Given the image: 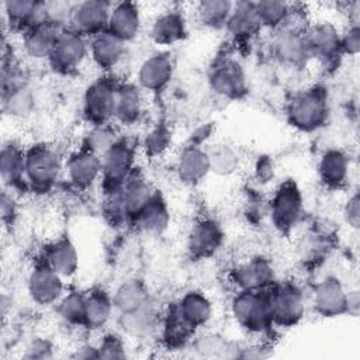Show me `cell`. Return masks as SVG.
<instances>
[{
    "instance_id": "obj_38",
    "label": "cell",
    "mask_w": 360,
    "mask_h": 360,
    "mask_svg": "<svg viewBox=\"0 0 360 360\" xmlns=\"http://www.w3.org/2000/svg\"><path fill=\"white\" fill-rule=\"evenodd\" d=\"M193 347L204 357L214 359H239L240 346L225 339L218 333H207L191 342Z\"/></svg>"
},
{
    "instance_id": "obj_2",
    "label": "cell",
    "mask_w": 360,
    "mask_h": 360,
    "mask_svg": "<svg viewBox=\"0 0 360 360\" xmlns=\"http://www.w3.org/2000/svg\"><path fill=\"white\" fill-rule=\"evenodd\" d=\"M63 170L65 163L55 148L35 143L25 149V183L30 191L38 194L51 191Z\"/></svg>"
},
{
    "instance_id": "obj_5",
    "label": "cell",
    "mask_w": 360,
    "mask_h": 360,
    "mask_svg": "<svg viewBox=\"0 0 360 360\" xmlns=\"http://www.w3.org/2000/svg\"><path fill=\"white\" fill-rule=\"evenodd\" d=\"M304 198L300 187L292 180L283 181L273 193L269 204V214L273 226L288 235L301 221Z\"/></svg>"
},
{
    "instance_id": "obj_21",
    "label": "cell",
    "mask_w": 360,
    "mask_h": 360,
    "mask_svg": "<svg viewBox=\"0 0 360 360\" xmlns=\"http://www.w3.org/2000/svg\"><path fill=\"white\" fill-rule=\"evenodd\" d=\"M142 114L143 96L141 87L131 82L118 83L114 97L112 121L124 127H131L141 120Z\"/></svg>"
},
{
    "instance_id": "obj_15",
    "label": "cell",
    "mask_w": 360,
    "mask_h": 360,
    "mask_svg": "<svg viewBox=\"0 0 360 360\" xmlns=\"http://www.w3.org/2000/svg\"><path fill=\"white\" fill-rule=\"evenodd\" d=\"M3 22L10 25V30L21 31L22 34L45 21H49L48 1L37 0H7L1 4Z\"/></svg>"
},
{
    "instance_id": "obj_3",
    "label": "cell",
    "mask_w": 360,
    "mask_h": 360,
    "mask_svg": "<svg viewBox=\"0 0 360 360\" xmlns=\"http://www.w3.org/2000/svg\"><path fill=\"white\" fill-rule=\"evenodd\" d=\"M329 115L328 91L316 84L295 94L287 107L288 124L301 132H314L325 125Z\"/></svg>"
},
{
    "instance_id": "obj_30",
    "label": "cell",
    "mask_w": 360,
    "mask_h": 360,
    "mask_svg": "<svg viewBox=\"0 0 360 360\" xmlns=\"http://www.w3.org/2000/svg\"><path fill=\"white\" fill-rule=\"evenodd\" d=\"M225 30L235 41H249L256 37L262 30L256 7L253 1L233 3L232 13L226 22Z\"/></svg>"
},
{
    "instance_id": "obj_39",
    "label": "cell",
    "mask_w": 360,
    "mask_h": 360,
    "mask_svg": "<svg viewBox=\"0 0 360 360\" xmlns=\"http://www.w3.org/2000/svg\"><path fill=\"white\" fill-rule=\"evenodd\" d=\"M263 28L277 31L290 24L292 6L281 0H262L255 3Z\"/></svg>"
},
{
    "instance_id": "obj_46",
    "label": "cell",
    "mask_w": 360,
    "mask_h": 360,
    "mask_svg": "<svg viewBox=\"0 0 360 360\" xmlns=\"http://www.w3.org/2000/svg\"><path fill=\"white\" fill-rule=\"evenodd\" d=\"M340 49L342 53L349 56H356L360 51V28L354 22L349 25L342 34H340Z\"/></svg>"
},
{
    "instance_id": "obj_11",
    "label": "cell",
    "mask_w": 360,
    "mask_h": 360,
    "mask_svg": "<svg viewBox=\"0 0 360 360\" xmlns=\"http://www.w3.org/2000/svg\"><path fill=\"white\" fill-rule=\"evenodd\" d=\"M112 3L104 0H84L75 3L70 10L69 25L87 39L107 31Z\"/></svg>"
},
{
    "instance_id": "obj_16",
    "label": "cell",
    "mask_w": 360,
    "mask_h": 360,
    "mask_svg": "<svg viewBox=\"0 0 360 360\" xmlns=\"http://www.w3.org/2000/svg\"><path fill=\"white\" fill-rule=\"evenodd\" d=\"M65 174L72 187L86 191L101 179V158L80 146L66 159Z\"/></svg>"
},
{
    "instance_id": "obj_22",
    "label": "cell",
    "mask_w": 360,
    "mask_h": 360,
    "mask_svg": "<svg viewBox=\"0 0 360 360\" xmlns=\"http://www.w3.org/2000/svg\"><path fill=\"white\" fill-rule=\"evenodd\" d=\"M141 25V10L136 3L120 1L112 4L107 24V32L124 44H128L139 35Z\"/></svg>"
},
{
    "instance_id": "obj_8",
    "label": "cell",
    "mask_w": 360,
    "mask_h": 360,
    "mask_svg": "<svg viewBox=\"0 0 360 360\" xmlns=\"http://www.w3.org/2000/svg\"><path fill=\"white\" fill-rule=\"evenodd\" d=\"M118 82L110 75L93 80L84 90L82 112L90 127L104 125L112 121L114 97Z\"/></svg>"
},
{
    "instance_id": "obj_14",
    "label": "cell",
    "mask_w": 360,
    "mask_h": 360,
    "mask_svg": "<svg viewBox=\"0 0 360 360\" xmlns=\"http://www.w3.org/2000/svg\"><path fill=\"white\" fill-rule=\"evenodd\" d=\"M304 37L309 59L332 63L343 55L340 49V32L329 22L309 25L304 30Z\"/></svg>"
},
{
    "instance_id": "obj_45",
    "label": "cell",
    "mask_w": 360,
    "mask_h": 360,
    "mask_svg": "<svg viewBox=\"0 0 360 360\" xmlns=\"http://www.w3.org/2000/svg\"><path fill=\"white\" fill-rule=\"evenodd\" d=\"M127 347L121 335L108 332L97 345V359H125Z\"/></svg>"
},
{
    "instance_id": "obj_4",
    "label": "cell",
    "mask_w": 360,
    "mask_h": 360,
    "mask_svg": "<svg viewBox=\"0 0 360 360\" xmlns=\"http://www.w3.org/2000/svg\"><path fill=\"white\" fill-rule=\"evenodd\" d=\"M87 56L89 39L70 27H65L46 62L53 73L59 76H70L82 68Z\"/></svg>"
},
{
    "instance_id": "obj_33",
    "label": "cell",
    "mask_w": 360,
    "mask_h": 360,
    "mask_svg": "<svg viewBox=\"0 0 360 360\" xmlns=\"http://www.w3.org/2000/svg\"><path fill=\"white\" fill-rule=\"evenodd\" d=\"M159 328L162 342L170 350L183 349L193 342V336L195 335V330L180 316L174 302H172L162 314Z\"/></svg>"
},
{
    "instance_id": "obj_13",
    "label": "cell",
    "mask_w": 360,
    "mask_h": 360,
    "mask_svg": "<svg viewBox=\"0 0 360 360\" xmlns=\"http://www.w3.org/2000/svg\"><path fill=\"white\" fill-rule=\"evenodd\" d=\"M271 52L281 65L290 68L302 66L309 59L304 30L288 24L274 31Z\"/></svg>"
},
{
    "instance_id": "obj_40",
    "label": "cell",
    "mask_w": 360,
    "mask_h": 360,
    "mask_svg": "<svg viewBox=\"0 0 360 360\" xmlns=\"http://www.w3.org/2000/svg\"><path fill=\"white\" fill-rule=\"evenodd\" d=\"M208 155L210 172L218 176H231L240 167V155L228 143H215L205 148Z\"/></svg>"
},
{
    "instance_id": "obj_9",
    "label": "cell",
    "mask_w": 360,
    "mask_h": 360,
    "mask_svg": "<svg viewBox=\"0 0 360 360\" xmlns=\"http://www.w3.org/2000/svg\"><path fill=\"white\" fill-rule=\"evenodd\" d=\"M27 294L38 307L56 305L65 294L63 277L41 260L28 273Z\"/></svg>"
},
{
    "instance_id": "obj_1",
    "label": "cell",
    "mask_w": 360,
    "mask_h": 360,
    "mask_svg": "<svg viewBox=\"0 0 360 360\" xmlns=\"http://www.w3.org/2000/svg\"><path fill=\"white\" fill-rule=\"evenodd\" d=\"M233 321L249 335H263L271 326L270 288L269 290H238L231 301Z\"/></svg>"
},
{
    "instance_id": "obj_18",
    "label": "cell",
    "mask_w": 360,
    "mask_h": 360,
    "mask_svg": "<svg viewBox=\"0 0 360 360\" xmlns=\"http://www.w3.org/2000/svg\"><path fill=\"white\" fill-rule=\"evenodd\" d=\"M349 291L343 287L339 278L325 277L314 287L312 305L318 315L323 318H333L349 312L347 307Z\"/></svg>"
},
{
    "instance_id": "obj_36",
    "label": "cell",
    "mask_w": 360,
    "mask_h": 360,
    "mask_svg": "<svg viewBox=\"0 0 360 360\" xmlns=\"http://www.w3.org/2000/svg\"><path fill=\"white\" fill-rule=\"evenodd\" d=\"M135 225H138L142 231L152 235H160L169 228L170 211L166 204V200L158 190H155L150 201L142 211Z\"/></svg>"
},
{
    "instance_id": "obj_42",
    "label": "cell",
    "mask_w": 360,
    "mask_h": 360,
    "mask_svg": "<svg viewBox=\"0 0 360 360\" xmlns=\"http://www.w3.org/2000/svg\"><path fill=\"white\" fill-rule=\"evenodd\" d=\"M84 300L86 292L69 291L56 304V311L60 319L73 328H83L84 323Z\"/></svg>"
},
{
    "instance_id": "obj_10",
    "label": "cell",
    "mask_w": 360,
    "mask_h": 360,
    "mask_svg": "<svg viewBox=\"0 0 360 360\" xmlns=\"http://www.w3.org/2000/svg\"><path fill=\"white\" fill-rule=\"evenodd\" d=\"M208 83L214 93L224 98L238 100L248 93V79L242 65L231 58L214 62L208 73Z\"/></svg>"
},
{
    "instance_id": "obj_24",
    "label": "cell",
    "mask_w": 360,
    "mask_h": 360,
    "mask_svg": "<svg viewBox=\"0 0 360 360\" xmlns=\"http://www.w3.org/2000/svg\"><path fill=\"white\" fill-rule=\"evenodd\" d=\"M125 55V44L104 31L89 39V58L104 75H110Z\"/></svg>"
},
{
    "instance_id": "obj_23",
    "label": "cell",
    "mask_w": 360,
    "mask_h": 360,
    "mask_svg": "<svg viewBox=\"0 0 360 360\" xmlns=\"http://www.w3.org/2000/svg\"><path fill=\"white\" fill-rule=\"evenodd\" d=\"M117 321L124 333L134 338H146L159 329L160 314L156 308L155 301L149 297L138 308L117 315Z\"/></svg>"
},
{
    "instance_id": "obj_29",
    "label": "cell",
    "mask_w": 360,
    "mask_h": 360,
    "mask_svg": "<svg viewBox=\"0 0 360 360\" xmlns=\"http://www.w3.org/2000/svg\"><path fill=\"white\" fill-rule=\"evenodd\" d=\"M187 37V21L180 10L160 13L150 25V38L156 45L170 46Z\"/></svg>"
},
{
    "instance_id": "obj_26",
    "label": "cell",
    "mask_w": 360,
    "mask_h": 360,
    "mask_svg": "<svg viewBox=\"0 0 360 360\" xmlns=\"http://www.w3.org/2000/svg\"><path fill=\"white\" fill-rule=\"evenodd\" d=\"M0 176L6 190L14 193L25 183V150L14 142H6L0 150Z\"/></svg>"
},
{
    "instance_id": "obj_50",
    "label": "cell",
    "mask_w": 360,
    "mask_h": 360,
    "mask_svg": "<svg viewBox=\"0 0 360 360\" xmlns=\"http://www.w3.org/2000/svg\"><path fill=\"white\" fill-rule=\"evenodd\" d=\"M255 170H256V179L260 183L271 181V179L274 177V166L271 159H269L267 156H263L260 160H257Z\"/></svg>"
},
{
    "instance_id": "obj_35",
    "label": "cell",
    "mask_w": 360,
    "mask_h": 360,
    "mask_svg": "<svg viewBox=\"0 0 360 360\" xmlns=\"http://www.w3.org/2000/svg\"><path fill=\"white\" fill-rule=\"evenodd\" d=\"M115 314L112 297L101 288L86 292L84 300V323L83 329L101 330Z\"/></svg>"
},
{
    "instance_id": "obj_49",
    "label": "cell",
    "mask_w": 360,
    "mask_h": 360,
    "mask_svg": "<svg viewBox=\"0 0 360 360\" xmlns=\"http://www.w3.org/2000/svg\"><path fill=\"white\" fill-rule=\"evenodd\" d=\"M359 194L354 193L353 195L349 197V200L345 204L343 208V217L346 219V222L349 224V226H352L353 229L359 228V222H360V205H359Z\"/></svg>"
},
{
    "instance_id": "obj_37",
    "label": "cell",
    "mask_w": 360,
    "mask_h": 360,
    "mask_svg": "<svg viewBox=\"0 0 360 360\" xmlns=\"http://www.w3.org/2000/svg\"><path fill=\"white\" fill-rule=\"evenodd\" d=\"M111 297L115 315H120L138 308L150 295L146 284L142 280L131 278L121 283Z\"/></svg>"
},
{
    "instance_id": "obj_47",
    "label": "cell",
    "mask_w": 360,
    "mask_h": 360,
    "mask_svg": "<svg viewBox=\"0 0 360 360\" xmlns=\"http://www.w3.org/2000/svg\"><path fill=\"white\" fill-rule=\"evenodd\" d=\"M53 345L48 339L37 338L32 339L25 347L24 357L25 359H52L53 357Z\"/></svg>"
},
{
    "instance_id": "obj_28",
    "label": "cell",
    "mask_w": 360,
    "mask_h": 360,
    "mask_svg": "<svg viewBox=\"0 0 360 360\" xmlns=\"http://www.w3.org/2000/svg\"><path fill=\"white\" fill-rule=\"evenodd\" d=\"M174 304L180 316L195 332L207 326L212 319V302L202 291L190 290L184 292Z\"/></svg>"
},
{
    "instance_id": "obj_41",
    "label": "cell",
    "mask_w": 360,
    "mask_h": 360,
    "mask_svg": "<svg viewBox=\"0 0 360 360\" xmlns=\"http://www.w3.org/2000/svg\"><path fill=\"white\" fill-rule=\"evenodd\" d=\"M233 3L228 0H205L197 4L198 21L211 30H221L226 27L232 13Z\"/></svg>"
},
{
    "instance_id": "obj_20",
    "label": "cell",
    "mask_w": 360,
    "mask_h": 360,
    "mask_svg": "<svg viewBox=\"0 0 360 360\" xmlns=\"http://www.w3.org/2000/svg\"><path fill=\"white\" fill-rule=\"evenodd\" d=\"M153 193L155 190L149 184L148 179L135 167L121 187V201L125 221L136 224Z\"/></svg>"
},
{
    "instance_id": "obj_51",
    "label": "cell",
    "mask_w": 360,
    "mask_h": 360,
    "mask_svg": "<svg viewBox=\"0 0 360 360\" xmlns=\"http://www.w3.org/2000/svg\"><path fill=\"white\" fill-rule=\"evenodd\" d=\"M76 359H97V346L93 345H83L76 349V353L73 354Z\"/></svg>"
},
{
    "instance_id": "obj_12",
    "label": "cell",
    "mask_w": 360,
    "mask_h": 360,
    "mask_svg": "<svg viewBox=\"0 0 360 360\" xmlns=\"http://www.w3.org/2000/svg\"><path fill=\"white\" fill-rule=\"evenodd\" d=\"M225 233L221 225L212 218L197 221L187 236L186 249L191 260H205L212 257L222 246Z\"/></svg>"
},
{
    "instance_id": "obj_19",
    "label": "cell",
    "mask_w": 360,
    "mask_h": 360,
    "mask_svg": "<svg viewBox=\"0 0 360 360\" xmlns=\"http://www.w3.org/2000/svg\"><path fill=\"white\" fill-rule=\"evenodd\" d=\"M231 280L238 290L257 291L271 288L276 283V274L269 259L255 256L236 266L231 273Z\"/></svg>"
},
{
    "instance_id": "obj_25",
    "label": "cell",
    "mask_w": 360,
    "mask_h": 360,
    "mask_svg": "<svg viewBox=\"0 0 360 360\" xmlns=\"http://www.w3.org/2000/svg\"><path fill=\"white\" fill-rule=\"evenodd\" d=\"M65 27L53 22L45 21L38 24L22 34V51L32 60H48L51 51Z\"/></svg>"
},
{
    "instance_id": "obj_7",
    "label": "cell",
    "mask_w": 360,
    "mask_h": 360,
    "mask_svg": "<svg viewBox=\"0 0 360 360\" xmlns=\"http://www.w3.org/2000/svg\"><path fill=\"white\" fill-rule=\"evenodd\" d=\"M270 309L273 326L292 328L305 315V297L300 285L292 281L274 283L270 288Z\"/></svg>"
},
{
    "instance_id": "obj_34",
    "label": "cell",
    "mask_w": 360,
    "mask_h": 360,
    "mask_svg": "<svg viewBox=\"0 0 360 360\" xmlns=\"http://www.w3.org/2000/svg\"><path fill=\"white\" fill-rule=\"evenodd\" d=\"M349 158L340 149H328L318 162V177L329 190L342 188L349 177Z\"/></svg>"
},
{
    "instance_id": "obj_27",
    "label": "cell",
    "mask_w": 360,
    "mask_h": 360,
    "mask_svg": "<svg viewBox=\"0 0 360 360\" xmlns=\"http://www.w3.org/2000/svg\"><path fill=\"white\" fill-rule=\"evenodd\" d=\"M179 180L186 186H195L210 173L208 155L205 148L198 145H186L176 162Z\"/></svg>"
},
{
    "instance_id": "obj_43",
    "label": "cell",
    "mask_w": 360,
    "mask_h": 360,
    "mask_svg": "<svg viewBox=\"0 0 360 360\" xmlns=\"http://www.w3.org/2000/svg\"><path fill=\"white\" fill-rule=\"evenodd\" d=\"M120 138L115 127L110 124L104 125H94L90 127L83 138L82 148L98 155L100 158L103 153Z\"/></svg>"
},
{
    "instance_id": "obj_17",
    "label": "cell",
    "mask_w": 360,
    "mask_h": 360,
    "mask_svg": "<svg viewBox=\"0 0 360 360\" xmlns=\"http://www.w3.org/2000/svg\"><path fill=\"white\" fill-rule=\"evenodd\" d=\"M174 65L167 52H156L149 55L139 65L136 73V84L142 91L160 93L173 79Z\"/></svg>"
},
{
    "instance_id": "obj_44",
    "label": "cell",
    "mask_w": 360,
    "mask_h": 360,
    "mask_svg": "<svg viewBox=\"0 0 360 360\" xmlns=\"http://www.w3.org/2000/svg\"><path fill=\"white\" fill-rule=\"evenodd\" d=\"M170 143H172L170 129L166 125L159 124V125H155L145 135L142 141V148L149 158H156L163 155L169 149Z\"/></svg>"
},
{
    "instance_id": "obj_31",
    "label": "cell",
    "mask_w": 360,
    "mask_h": 360,
    "mask_svg": "<svg viewBox=\"0 0 360 360\" xmlns=\"http://www.w3.org/2000/svg\"><path fill=\"white\" fill-rule=\"evenodd\" d=\"M42 260L63 278H70L79 269V252L68 236L49 243L45 248Z\"/></svg>"
},
{
    "instance_id": "obj_6",
    "label": "cell",
    "mask_w": 360,
    "mask_h": 360,
    "mask_svg": "<svg viewBox=\"0 0 360 360\" xmlns=\"http://www.w3.org/2000/svg\"><path fill=\"white\" fill-rule=\"evenodd\" d=\"M135 146L120 136L101 156V188L103 191L118 190L124 186L135 169Z\"/></svg>"
},
{
    "instance_id": "obj_48",
    "label": "cell",
    "mask_w": 360,
    "mask_h": 360,
    "mask_svg": "<svg viewBox=\"0 0 360 360\" xmlns=\"http://www.w3.org/2000/svg\"><path fill=\"white\" fill-rule=\"evenodd\" d=\"M15 217H17V207H15L14 195L13 193L4 188L1 193V221L7 226L14 222Z\"/></svg>"
},
{
    "instance_id": "obj_32",
    "label": "cell",
    "mask_w": 360,
    "mask_h": 360,
    "mask_svg": "<svg viewBox=\"0 0 360 360\" xmlns=\"http://www.w3.org/2000/svg\"><path fill=\"white\" fill-rule=\"evenodd\" d=\"M11 79H3V111L14 118H24L34 110V93L31 89L18 82L15 75L10 70Z\"/></svg>"
}]
</instances>
